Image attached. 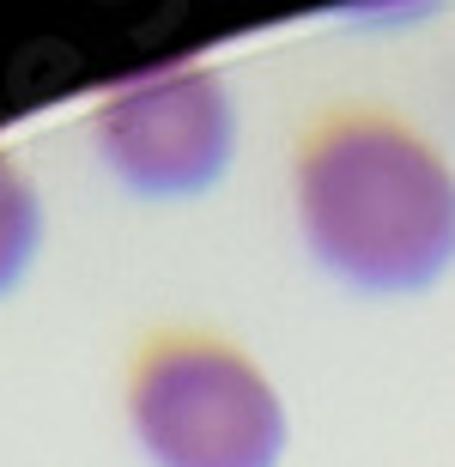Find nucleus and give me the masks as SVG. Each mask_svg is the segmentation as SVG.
Here are the masks:
<instances>
[{"mask_svg":"<svg viewBox=\"0 0 455 467\" xmlns=\"http://www.w3.org/2000/svg\"><path fill=\"white\" fill-rule=\"evenodd\" d=\"M134 437L158 467H280L285 407L225 340L176 334L134 364Z\"/></svg>","mask_w":455,"mask_h":467,"instance_id":"2","label":"nucleus"},{"mask_svg":"<svg viewBox=\"0 0 455 467\" xmlns=\"http://www.w3.org/2000/svg\"><path fill=\"white\" fill-rule=\"evenodd\" d=\"M36 243H43V201L31 176L13 164V152H0V297L25 279Z\"/></svg>","mask_w":455,"mask_h":467,"instance_id":"4","label":"nucleus"},{"mask_svg":"<svg viewBox=\"0 0 455 467\" xmlns=\"http://www.w3.org/2000/svg\"><path fill=\"white\" fill-rule=\"evenodd\" d=\"M91 140L122 189L140 201H189L225 176L237 152V109L207 61L128 73L98 98Z\"/></svg>","mask_w":455,"mask_h":467,"instance_id":"3","label":"nucleus"},{"mask_svg":"<svg viewBox=\"0 0 455 467\" xmlns=\"http://www.w3.org/2000/svg\"><path fill=\"white\" fill-rule=\"evenodd\" d=\"M298 231L358 292H425L455 267V164L395 104H328L292 152Z\"/></svg>","mask_w":455,"mask_h":467,"instance_id":"1","label":"nucleus"}]
</instances>
